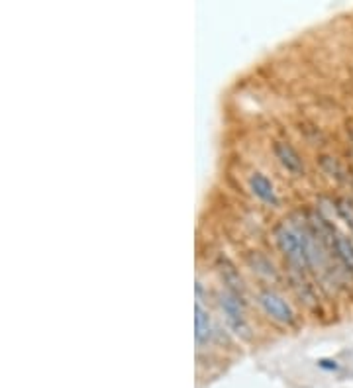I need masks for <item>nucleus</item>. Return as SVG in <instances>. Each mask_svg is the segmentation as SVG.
<instances>
[{"mask_svg": "<svg viewBox=\"0 0 353 388\" xmlns=\"http://www.w3.org/2000/svg\"><path fill=\"white\" fill-rule=\"evenodd\" d=\"M220 306H222L232 330L241 338H249V325L246 323V316H244V302H241L238 294H234L230 291L222 292L220 294Z\"/></svg>", "mask_w": 353, "mask_h": 388, "instance_id": "obj_1", "label": "nucleus"}, {"mask_svg": "<svg viewBox=\"0 0 353 388\" xmlns=\"http://www.w3.org/2000/svg\"><path fill=\"white\" fill-rule=\"evenodd\" d=\"M220 273H222L224 281L228 283V286H230V292H234V294H238L244 291V283H241V276L238 275V271L234 269V265H232L228 259H222L220 261Z\"/></svg>", "mask_w": 353, "mask_h": 388, "instance_id": "obj_7", "label": "nucleus"}, {"mask_svg": "<svg viewBox=\"0 0 353 388\" xmlns=\"http://www.w3.org/2000/svg\"><path fill=\"white\" fill-rule=\"evenodd\" d=\"M259 304L267 312V316H271L273 320H277L281 323H293L295 322V314L285 300L281 298L277 292L263 291L259 294Z\"/></svg>", "mask_w": 353, "mask_h": 388, "instance_id": "obj_2", "label": "nucleus"}, {"mask_svg": "<svg viewBox=\"0 0 353 388\" xmlns=\"http://www.w3.org/2000/svg\"><path fill=\"white\" fill-rule=\"evenodd\" d=\"M275 155L281 161V165L293 173V175H303L304 173V163L300 159V155L296 153V149L293 146H288L285 141H277L275 144Z\"/></svg>", "mask_w": 353, "mask_h": 388, "instance_id": "obj_3", "label": "nucleus"}, {"mask_svg": "<svg viewBox=\"0 0 353 388\" xmlns=\"http://www.w3.org/2000/svg\"><path fill=\"white\" fill-rule=\"evenodd\" d=\"M320 367H324V369H334V371H336V369H337L336 361H326V359H322Z\"/></svg>", "mask_w": 353, "mask_h": 388, "instance_id": "obj_9", "label": "nucleus"}, {"mask_svg": "<svg viewBox=\"0 0 353 388\" xmlns=\"http://www.w3.org/2000/svg\"><path fill=\"white\" fill-rule=\"evenodd\" d=\"M336 210L340 214V218L344 220L345 224L349 226V230H353V204L347 198H340V200H336Z\"/></svg>", "mask_w": 353, "mask_h": 388, "instance_id": "obj_8", "label": "nucleus"}, {"mask_svg": "<svg viewBox=\"0 0 353 388\" xmlns=\"http://www.w3.org/2000/svg\"><path fill=\"white\" fill-rule=\"evenodd\" d=\"M332 247L336 251L337 259L342 261L345 265V269L349 271L353 275V243L349 237H345V235L337 234L334 237V242H332Z\"/></svg>", "mask_w": 353, "mask_h": 388, "instance_id": "obj_6", "label": "nucleus"}, {"mask_svg": "<svg viewBox=\"0 0 353 388\" xmlns=\"http://www.w3.org/2000/svg\"><path fill=\"white\" fill-rule=\"evenodd\" d=\"M249 188H251V193L263 200V203L271 204V206H277L279 204V198H277V194H275V188H273L271 180L261 175V173H254L251 177H249Z\"/></svg>", "mask_w": 353, "mask_h": 388, "instance_id": "obj_4", "label": "nucleus"}, {"mask_svg": "<svg viewBox=\"0 0 353 388\" xmlns=\"http://www.w3.org/2000/svg\"><path fill=\"white\" fill-rule=\"evenodd\" d=\"M212 333V322H210V316L205 308L200 306V302H197L195 306V338H197L198 345H202L208 341Z\"/></svg>", "mask_w": 353, "mask_h": 388, "instance_id": "obj_5", "label": "nucleus"}]
</instances>
